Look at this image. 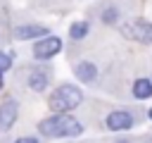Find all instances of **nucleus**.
I'll return each instance as SVG.
<instances>
[{"instance_id":"obj_1","label":"nucleus","mask_w":152,"mask_h":143,"mask_svg":"<svg viewBox=\"0 0 152 143\" xmlns=\"http://www.w3.org/2000/svg\"><path fill=\"white\" fill-rule=\"evenodd\" d=\"M38 131L43 136H78L83 131V126L74 117H69L66 112H57V114L43 119L38 124Z\"/></svg>"},{"instance_id":"obj_2","label":"nucleus","mask_w":152,"mask_h":143,"mask_svg":"<svg viewBox=\"0 0 152 143\" xmlns=\"http://www.w3.org/2000/svg\"><path fill=\"white\" fill-rule=\"evenodd\" d=\"M81 100H83V93H81L76 86L64 83V86H59V88L50 95V107H52L55 112H69V110L78 107Z\"/></svg>"},{"instance_id":"obj_3","label":"nucleus","mask_w":152,"mask_h":143,"mask_svg":"<svg viewBox=\"0 0 152 143\" xmlns=\"http://www.w3.org/2000/svg\"><path fill=\"white\" fill-rule=\"evenodd\" d=\"M124 33H126L128 38L138 41V43H152V24L145 21V19H135V21H131V24L124 29Z\"/></svg>"},{"instance_id":"obj_4","label":"nucleus","mask_w":152,"mask_h":143,"mask_svg":"<svg viewBox=\"0 0 152 143\" xmlns=\"http://www.w3.org/2000/svg\"><path fill=\"white\" fill-rule=\"evenodd\" d=\"M59 50H62V41H59L57 36H45L43 41H38V43L33 45V55H36L38 60H48V57L57 55Z\"/></svg>"},{"instance_id":"obj_5","label":"nucleus","mask_w":152,"mask_h":143,"mask_svg":"<svg viewBox=\"0 0 152 143\" xmlns=\"http://www.w3.org/2000/svg\"><path fill=\"white\" fill-rule=\"evenodd\" d=\"M131 126H133L131 112H124V110L109 112V117H107V129H112V131H126V129H131Z\"/></svg>"},{"instance_id":"obj_6","label":"nucleus","mask_w":152,"mask_h":143,"mask_svg":"<svg viewBox=\"0 0 152 143\" xmlns=\"http://www.w3.org/2000/svg\"><path fill=\"white\" fill-rule=\"evenodd\" d=\"M14 119H17V102L14 100H5L0 105V129L7 131L14 124Z\"/></svg>"},{"instance_id":"obj_7","label":"nucleus","mask_w":152,"mask_h":143,"mask_svg":"<svg viewBox=\"0 0 152 143\" xmlns=\"http://www.w3.org/2000/svg\"><path fill=\"white\" fill-rule=\"evenodd\" d=\"M45 33H48V29H45V26H38V24H33V26H17V29H14V36H17L19 41L40 38V36H45Z\"/></svg>"},{"instance_id":"obj_8","label":"nucleus","mask_w":152,"mask_h":143,"mask_svg":"<svg viewBox=\"0 0 152 143\" xmlns=\"http://www.w3.org/2000/svg\"><path fill=\"white\" fill-rule=\"evenodd\" d=\"M76 76H78L81 81H95L97 69H95L93 62H78V64H76Z\"/></svg>"},{"instance_id":"obj_9","label":"nucleus","mask_w":152,"mask_h":143,"mask_svg":"<svg viewBox=\"0 0 152 143\" xmlns=\"http://www.w3.org/2000/svg\"><path fill=\"white\" fill-rule=\"evenodd\" d=\"M133 95H135L138 100L150 98V95H152V81H147V79H138V81L133 83Z\"/></svg>"},{"instance_id":"obj_10","label":"nucleus","mask_w":152,"mask_h":143,"mask_svg":"<svg viewBox=\"0 0 152 143\" xmlns=\"http://www.w3.org/2000/svg\"><path fill=\"white\" fill-rule=\"evenodd\" d=\"M28 86H31L33 91H43V88L48 86V76H45L43 72H33V74L28 76Z\"/></svg>"},{"instance_id":"obj_11","label":"nucleus","mask_w":152,"mask_h":143,"mask_svg":"<svg viewBox=\"0 0 152 143\" xmlns=\"http://www.w3.org/2000/svg\"><path fill=\"white\" fill-rule=\"evenodd\" d=\"M86 33H88V24H86V21H76V24H71V29H69V36H71L74 41L83 38Z\"/></svg>"},{"instance_id":"obj_12","label":"nucleus","mask_w":152,"mask_h":143,"mask_svg":"<svg viewBox=\"0 0 152 143\" xmlns=\"http://www.w3.org/2000/svg\"><path fill=\"white\" fill-rule=\"evenodd\" d=\"M12 67V60H10V55L7 52H0V72H7Z\"/></svg>"},{"instance_id":"obj_13","label":"nucleus","mask_w":152,"mask_h":143,"mask_svg":"<svg viewBox=\"0 0 152 143\" xmlns=\"http://www.w3.org/2000/svg\"><path fill=\"white\" fill-rule=\"evenodd\" d=\"M102 19H104L107 24H112V21L116 19V10H114V7H109L107 12H102Z\"/></svg>"},{"instance_id":"obj_14","label":"nucleus","mask_w":152,"mask_h":143,"mask_svg":"<svg viewBox=\"0 0 152 143\" xmlns=\"http://www.w3.org/2000/svg\"><path fill=\"white\" fill-rule=\"evenodd\" d=\"M14 143H38V138H31V136H24V138H17Z\"/></svg>"},{"instance_id":"obj_15","label":"nucleus","mask_w":152,"mask_h":143,"mask_svg":"<svg viewBox=\"0 0 152 143\" xmlns=\"http://www.w3.org/2000/svg\"><path fill=\"white\" fill-rule=\"evenodd\" d=\"M0 88H2V72H0Z\"/></svg>"},{"instance_id":"obj_16","label":"nucleus","mask_w":152,"mask_h":143,"mask_svg":"<svg viewBox=\"0 0 152 143\" xmlns=\"http://www.w3.org/2000/svg\"><path fill=\"white\" fill-rule=\"evenodd\" d=\"M150 119H152V110H150Z\"/></svg>"}]
</instances>
